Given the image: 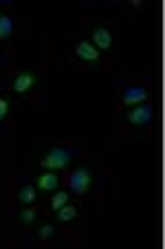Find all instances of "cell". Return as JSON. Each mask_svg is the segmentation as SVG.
Returning a JSON list of instances; mask_svg holds the SVG:
<instances>
[{
    "label": "cell",
    "mask_w": 165,
    "mask_h": 249,
    "mask_svg": "<svg viewBox=\"0 0 165 249\" xmlns=\"http://www.w3.org/2000/svg\"><path fill=\"white\" fill-rule=\"evenodd\" d=\"M71 159H73V148L71 146H55L44 155V159L40 161V163H42V168L55 170V168H64Z\"/></svg>",
    "instance_id": "1"
},
{
    "label": "cell",
    "mask_w": 165,
    "mask_h": 249,
    "mask_svg": "<svg viewBox=\"0 0 165 249\" xmlns=\"http://www.w3.org/2000/svg\"><path fill=\"white\" fill-rule=\"evenodd\" d=\"M90 170L88 168H77L73 170L71 174H68V179H66V183H68V188L73 190L75 194H84L86 190H88L90 185Z\"/></svg>",
    "instance_id": "2"
},
{
    "label": "cell",
    "mask_w": 165,
    "mask_h": 249,
    "mask_svg": "<svg viewBox=\"0 0 165 249\" xmlns=\"http://www.w3.org/2000/svg\"><path fill=\"white\" fill-rule=\"evenodd\" d=\"M150 119H152V106L150 104H139L137 108L128 113V122H130L132 126H148Z\"/></svg>",
    "instance_id": "3"
},
{
    "label": "cell",
    "mask_w": 165,
    "mask_h": 249,
    "mask_svg": "<svg viewBox=\"0 0 165 249\" xmlns=\"http://www.w3.org/2000/svg\"><path fill=\"white\" fill-rule=\"evenodd\" d=\"M75 55L84 62H99V57H101L97 51V47L90 44L88 40H80V42L75 44Z\"/></svg>",
    "instance_id": "4"
},
{
    "label": "cell",
    "mask_w": 165,
    "mask_h": 249,
    "mask_svg": "<svg viewBox=\"0 0 165 249\" xmlns=\"http://www.w3.org/2000/svg\"><path fill=\"white\" fill-rule=\"evenodd\" d=\"M148 97V90L143 86H126L123 89V97H121V104H141L146 102Z\"/></svg>",
    "instance_id": "5"
},
{
    "label": "cell",
    "mask_w": 165,
    "mask_h": 249,
    "mask_svg": "<svg viewBox=\"0 0 165 249\" xmlns=\"http://www.w3.org/2000/svg\"><path fill=\"white\" fill-rule=\"evenodd\" d=\"M93 42L97 44L99 49H110L113 47V33H110L108 27L99 24V27L93 29Z\"/></svg>",
    "instance_id": "6"
},
{
    "label": "cell",
    "mask_w": 165,
    "mask_h": 249,
    "mask_svg": "<svg viewBox=\"0 0 165 249\" xmlns=\"http://www.w3.org/2000/svg\"><path fill=\"white\" fill-rule=\"evenodd\" d=\"M57 183H60V179H57V174L53 172V170H49V172H42V174L38 177V188H40V190H47V192L55 190Z\"/></svg>",
    "instance_id": "7"
},
{
    "label": "cell",
    "mask_w": 165,
    "mask_h": 249,
    "mask_svg": "<svg viewBox=\"0 0 165 249\" xmlns=\"http://www.w3.org/2000/svg\"><path fill=\"white\" fill-rule=\"evenodd\" d=\"M33 84H35V75H33V73H20L14 80V90L16 93H24V90H29Z\"/></svg>",
    "instance_id": "8"
},
{
    "label": "cell",
    "mask_w": 165,
    "mask_h": 249,
    "mask_svg": "<svg viewBox=\"0 0 165 249\" xmlns=\"http://www.w3.org/2000/svg\"><path fill=\"white\" fill-rule=\"evenodd\" d=\"M11 29H14V22L7 14H0V40H5L11 36Z\"/></svg>",
    "instance_id": "9"
},
{
    "label": "cell",
    "mask_w": 165,
    "mask_h": 249,
    "mask_svg": "<svg viewBox=\"0 0 165 249\" xmlns=\"http://www.w3.org/2000/svg\"><path fill=\"white\" fill-rule=\"evenodd\" d=\"M20 201L22 203H33L35 201V198H38V194H35V188H33V185H29V183H24L22 188H20Z\"/></svg>",
    "instance_id": "10"
},
{
    "label": "cell",
    "mask_w": 165,
    "mask_h": 249,
    "mask_svg": "<svg viewBox=\"0 0 165 249\" xmlns=\"http://www.w3.org/2000/svg\"><path fill=\"white\" fill-rule=\"evenodd\" d=\"M77 216V207H73V205H62L60 210H57V218L60 221H73V218Z\"/></svg>",
    "instance_id": "11"
},
{
    "label": "cell",
    "mask_w": 165,
    "mask_h": 249,
    "mask_svg": "<svg viewBox=\"0 0 165 249\" xmlns=\"http://www.w3.org/2000/svg\"><path fill=\"white\" fill-rule=\"evenodd\" d=\"M66 201H68V194H66V192H55V194H53V198H51V207H53V210H60Z\"/></svg>",
    "instance_id": "12"
},
{
    "label": "cell",
    "mask_w": 165,
    "mask_h": 249,
    "mask_svg": "<svg viewBox=\"0 0 165 249\" xmlns=\"http://www.w3.org/2000/svg\"><path fill=\"white\" fill-rule=\"evenodd\" d=\"M35 214H38V212L33 210V207H27V210L20 212V221H22V223H31L33 218H35Z\"/></svg>",
    "instance_id": "13"
},
{
    "label": "cell",
    "mask_w": 165,
    "mask_h": 249,
    "mask_svg": "<svg viewBox=\"0 0 165 249\" xmlns=\"http://www.w3.org/2000/svg\"><path fill=\"white\" fill-rule=\"evenodd\" d=\"M53 234H55V227L53 225H42V230H40V236H42V238H51Z\"/></svg>",
    "instance_id": "14"
},
{
    "label": "cell",
    "mask_w": 165,
    "mask_h": 249,
    "mask_svg": "<svg viewBox=\"0 0 165 249\" xmlns=\"http://www.w3.org/2000/svg\"><path fill=\"white\" fill-rule=\"evenodd\" d=\"M7 110H9V102L5 97H0V119L7 115Z\"/></svg>",
    "instance_id": "15"
}]
</instances>
